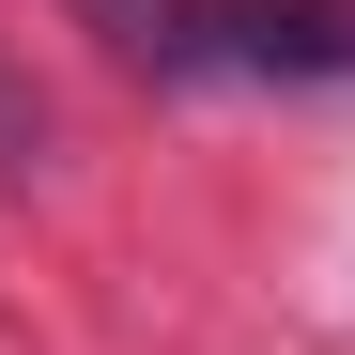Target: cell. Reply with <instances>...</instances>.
<instances>
[{
    "instance_id": "obj_3",
    "label": "cell",
    "mask_w": 355,
    "mask_h": 355,
    "mask_svg": "<svg viewBox=\"0 0 355 355\" xmlns=\"http://www.w3.org/2000/svg\"><path fill=\"white\" fill-rule=\"evenodd\" d=\"M31 155H46V108H31L16 78H0V170H31Z\"/></svg>"
},
{
    "instance_id": "obj_1",
    "label": "cell",
    "mask_w": 355,
    "mask_h": 355,
    "mask_svg": "<svg viewBox=\"0 0 355 355\" xmlns=\"http://www.w3.org/2000/svg\"><path fill=\"white\" fill-rule=\"evenodd\" d=\"M170 78H355V0H186Z\"/></svg>"
},
{
    "instance_id": "obj_2",
    "label": "cell",
    "mask_w": 355,
    "mask_h": 355,
    "mask_svg": "<svg viewBox=\"0 0 355 355\" xmlns=\"http://www.w3.org/2000/svg\"><path fill=\"white\" fill-rule=\"evenodd\" d=\"M62 16L108 31V46H124V62H155V78H170V46H186V0H62Z\"/></svg>"
}]
</instances>
